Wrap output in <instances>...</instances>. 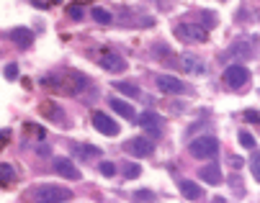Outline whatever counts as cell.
<instances>
[{
	"instance_id": "obj_7",
	"label": "cell",
	"mask_w": 260,
	"mask_h": 203,
	"mask_svg": "<svg viewBox=\"0 0 260 203\" xmlns=\"http://www.w3.org/2000/svg\"><path fill=\"white\" fill-rule=\"evenodd\" d=\"M157 88H160L162 93H170V95H180V93L188 90V85L180 83V80L173 77V75H160V77H157Z\"/></svg>"
},
{
	"instance_id": "obj_19",
	"label": "cell",
	"mask_w": 260,
	"mask_h": 203,
	"mask_svg": "<svg viewBox=\"0 0 260 203\" xmlns=\"http://www.w3.org/2000/svg\"><path fill=\"white\" fill-rule=\"evenodd\" d=\"M116 90L124 93V95H129V98H137V95H139V88L132 85V83H116Z\"/></svg>"
},
{
	"instance_id": "obj_14",
	"label": "cell",
	"mask_w": 260,
	"mask_h": 203,
	"mask_svg": "<svg viewBox=\"0 0 260 203\" xmlns=\"http://www.w3.org/2000/svg\"><path fill=\"white\" fill-rule=\"evenodd\" d=\"M180 193L188 198V200H199V198L204 195V190H201L193 180H180Z\"/></svg>"
},
{
	"instance_id": "obj_4",
	"label": "cell",
	"mask_w": 260,
	"mask_h": 203,
	"mask_svg": "<svg viewBox=\"0 0 260 203\" xmlns=\"http://www.w3.org/2000/svg\"><path fill=\"white\" fill-rule=\"evenodd\" d=\"M247 80H250V70L242 67V64H230V67L224 70V83H227L230 88H242Z\"/></svg>"
},
{
	"instance_id": "obj_15",
	"label": "cell",
	"mask_w": 260,
	"mask_h": 203,
	"mask_svg": "<svg viewBox=\"0 0 260 203\" xmlns=\"http://www.w3.org/2000/svg\"><path fill=\"white\" fill-rule=\"evenodd\" d=\"M72 149H75L78 157L88 159V157H101V149L98 147H90V144H72Z\"/></svg>"
},
{
	"instance_id": "obj_3",
	"label": "cell",
	"mask_w": 260,
	"mask_h": 203,
	"mask_svg": "<svg viewBox=\"0 0 260 203\" xmlns=\"http://www.w3.org/2000/svg\"><path fill=\"white\" fill-rule=\"evenodd\" d=\"M175 33L180 36V39H185V42H193V44H201V42H206V28L204 26H199V23H180L178 28H175Z\"/></svg>"
},
{
	"instance_id": "obj_25",
	"label": "cell",
	"mask_w": 260,
	"mask_h": 203,
	"mask_svg": "<svg viewBox=\"0 0 260 203\" xmlns=\"http://www.w3.org/2000/svg\"><path fill=\"white\" fill-rule=\"evenodd\" d=\"M250 170H252V175H255V180L260 183V159H257V157H255V159L250 162Z\"/></svg>"
},
{
	"instance_id": "obj_13",
	"label": "cell",
	"mask_w": 260,
	"mask_h": 203,
	"mask_svg": "<svg viewBox=\"0 0 260 203\" xmlns=\"http://www.w3.org/2000/svg\"><path fill=\"white\" fill-rule=\"evenodd\" d=\"M11 39L16 42V47L28 49V47H31V42H34V33H31L28 28H13V31H11Z\"/></svg>"
},
{
	"instance_id": "obj_5",
	"label": "cell",
	"mask_w": 260,
	"mask_h": 203,
	"mask_svg": "<svg viewBox=\"0 0 260 203\" xmlns=\"http://www.w3.org/2000/svg\"><path fill=\"white\" fill-rule=\"evenodd\" d=\"M93 126L101 131V134H106V137H116L119 134V124L111 116H106L103 111H95L93 113Z\"/></svg>"
},
{
	"instance_id": "obj_30",
	"label": "cell",
	"mask_w": 260,
	"mask_h": 203,
	"mask_svg": "<svg viewBox=\"0 0 260 203\" xmlns=\"http://www.w3.org/2000/svg\"><path fill=\"white\" fill-rule=\"evenodd\" d=\"M137 198H139V200H144V198H147V200H152V193H150V190H139Z\"/></svg>"
},
{
	"instance_id": "obj_11",
	"label": "cell",
	"mask_w": 260,
	"mask_h": 203,
	"mask_svg": "<svg viewBox=\"0 0 260 203\" xmlns=\"http://www.w3.org/2000/svg\"><path fill=\"white\" fill-rule=\"evenodd\" d=\"M199 178L204 183H209V185H219L221 183V170H219V165H209V167L199 170Z\"/></svg>"
},
{
	"instance_id": "obj_29",
	"label": "cell",
	"mask_w": 260,
	"mask_h": 203,
	"mask_svg": "<svg viewBox=\"0 0 260 203\" xmlns=\"http://www.w3.org/2000/svg\"><path fill=\"white\" fill-rule=\"evenodd\" d=\"M230 162H232V167H235V170H240V167L245 165V162H242V157H232Z\"/></svg>"
},
{
	"instance_id": "obj_17",
	"label": "cell",
	"mask_w": 260,
	"mask_h": 203,
	"mask_svg": "<svg viewBox=\"0 0 260 203\" xmlns=\"http://www.w3.org/2000/svg\"><path fill=\"white\" fill-rule=\"evenodd\" d=\"M183 70H185V72H204L206 67L201 64V59H196V57H188V54H185V57H183Z\"/></svg>"
},
{
	"instance_id": "obj_28",
	"label": "cell",
	"mask_w": 260,
	"mask_h": 203,
	"mask_svg": "<svg viewBox=\"0 0 260 203\" xmlns=\"http://www.w3.org/2000/svg\"><path fill=\"white\" fill-rule=\"evenodd\" d=\"M245 118H247V121H252V124H257V121H260V116H257L255 111H247V113H245Z\"/></svg>"
},
{
	"instance_id": "obj_27",
	"label": "cell",
	"mask_w": 260,
	"mask_h": 203,
	"mask_svg": "<svg viewBox=\"0 0 260 203\" xmlns=\"http://www.w3.org/2000/svg\"><path fill=\"white\" fill-rule=\"evenodd\" d=\"M204 23H206L209 28H214V23H216V16H214V13H204Z\"/></svg>"
},
{
	"instance_id": "obj_6",
	"label": "cell",
	"mask_w": 260,
	"mask_h": 203,
	"mask_svg": "<svg viewBox=\"0 0 260 203\" xmlns=\"http://www.w3.org/2000/svg\"><path fill=\"white\" fill-rule=\"evenodd\" d=\"M126 152L134 154V157H150L155 152V144L147 139V137H134L126 142Z\"/></svg>"
},
{
	"instance_id": "obj_12",
	"label": "cell",
	"mask_w": 260,
	"mask_h": 203,
	"mask_svg": "<svg viewBox=\"0 0 260 203\" xmlns=\"http://www.w3.org/2000/svg\"><path fill=\"white\" fill-rule=\"evenodd\" d=\"M108 103H111V108H114L119 116H124L126 121H134L137 118V113H134V108L126 103V100H119V98H108Z\"/></svg>"
},
{
	"instance_id": "obj_18",
	"label": "cell",
	"mask_w": 260,
	"mask_h": 203,
	"mask_svg": "<svg viewBox=\"0 0 260 203\" xmlns=\"http://www.w3.org/2000/svg\"><path fill=\"white\" fill-rule=\"evenodd\" d=\"M90 16H93L98 23H103V26H106V23H111V13H108L106 8H98V6H95V8L90 11Z\"/></svg>"
},
{
	"instance_id": "obj_22",
	"label": "cell",
	"mask_w": 260,
	"mask_h": 203,
	"mask_svg": "<svg viewBox=\"0 0 260 203\" xmlns=\"http://www.w3.org/2000/svg\"><path fill=\"white\" fill-rule=\"evenodd\" d=\"M139 175H142V167H139V165H126V167H124V178L134 180V178H139Z\"/></svg>"
},
{
	"instance_id": "obj_2",
	"label": "cell",
	"mask_w": 260,
	"mask_h": 203,
	"mask_svg": "<svg viewBox=\"0 0 260 203\" xmlns=\"http://www.w3.org/2000/svg\"><path fill=\"white\" fill-rule=\"evenodd\" d=\"M188 152L196 157V159H209L219 152V139L216 137H199L188 144Z\"/></svg>"
},
{
	"instance_id": "obj_20",
	"label": "cell",
	"mask_w": 260,
	"mask_h": 203,
	"mask_svg": "<svg viewBox=\"0 0 260 203\" xmlns=\"http://www.w3.org/2000/svg\"><path fill=\"white\" fill-rule=\"evenodd\" d=\"M98 170H101V175H106V178H114V175H116V165H114V162H101Z\"/></svg>"
},
{
	"instance_id": "obj_10",
	"label": "cell",
	"mask_w": 260,
	"mask_h": 203,
	"mask_svg": "<svg viewBox=\"0 0 260 203\" xmlns=\"http://www.w3.org/2000/svg\"><path fill=\"white\" fill-rule=\"evenodd\" d=\"M101 67H103L106 72H124V70H126V62H124L119 54H114V52H106V54L101 57Z\"/></svg>"
},
{
	"instance_id": "obj_26",
	"label": "cell",
	"mask_w": 260,
	"mask_h": 203,
	"mask_svg": "<svg viewBox=\"0 0 260 203\" xmlns=\"http://www.w3.org/2000/svg\"><path fill=\"white\" fill-rule=\"evenodd\" d=\"M6 77H8V80H16V77H18V67H16V64H8V67H6Z\"/></svg>"
},
{
	"instance_id": "obj_8",
	"label": "cell",
	"mask_w": 260,
	"mask_h": 203,
	"mask_svg": "<svg viewBox=\"0 0 260 203\" xmlns=\"http://www.w3.org/2000/svg\"><path fill=\"white\" fill-rule=\"evenodd\" d=\"M54 173H57L59 178H64V180H80V178H83L80 170L72 165L70 159H64V157H57V159H54Z\"/></svg>"
},
{
	"instance_id": "obj_1",
	"label": "cell",
	"mask_w": 260,
	"mask_h": 203,
	"mask_svg": "<svg viewBox=\"0 0 260 203\" xmlns=\"http://www.w3.org/2000/svg\"><path fill=\"white\" fill-rule=\"evenodd\" d=\"M72 198V190L70 188H62V185H36L31 193H28V200L34 203H64Z\"/></svg>"
},
{
	"instance_id": "obj_21",
	"label": "cell",
	"mask_w": 260,
	"mask_h": 203,
	"mask_svg": "<svg viewBox=\"0 0 260 203\" xmlns=\"http://www.w3.org/2000/svg\"><path fill=\"white\" fill-rule=\"evenodd\" d=\"M240 144H242L245 149H255V147H257V144H255V137L247 134V131H240Z\"/></svg>"
},
{
	"instance_id": "obj_16",
	"label": "cell",
	"mask_w": 260,
	"mask_h": 203,
	"mask_svg": "<svg viewBox=\"0 0 260 203\" xmlns=\"http://www.w3.org/2000/svg\"><path fill=\"white\" fill-rule=\"evenodd\" d=\"M230 57H237V59H245V57H250V47H247V42H245V39L235 42V47L230 49Z\"/></svg>"
},
{
	"instance_id": "obj_9",
	"label": "cell",
	"mask_w": 260,
	"mask_h": 203,
	"mask_svg": "<svg viewBox=\"0 0 260 203\" xmlns=\"http://www.w3.org/2000/svg\"><path fill=\"white\" fill-rule=\"evenodd\" d=\"M137 121H139V124L150 131L152 137H160V134H162V118H160L157 113H142Z\"/></svg>"
},
{
	"instance_id": "obj_24",
	"label": "cell",
	"mask_w": 260,
	"mask_h": 203,
	"mask_svg": "<svg viewBox=\"0 0 260 203\" xmlns=\"http://www.w3.org/2000/svg\"><path fill=\"white\" fill-rule=\"evenodd\" d=\"M67 16H70V18H75V21H80V18L85 16V11L78 8V6H72V8H67Z\"/></svg>"
},
{
	"instance_id": "obj_23",
	"label": "cell",
	"mask_w": 260,
	"mask_h": 203,
	"mask_svg": "<svg viewBox=\"0 0 260 203\" xmlns=\"http://www.w3.org/2000/svg\"><path fill=\"white\" fill-rule=\"evenodd\" d=\"M0 175H3V183H13V180H16V173H13L11 165H3V167H0Z\"/></svg>"
}]
</instances>
